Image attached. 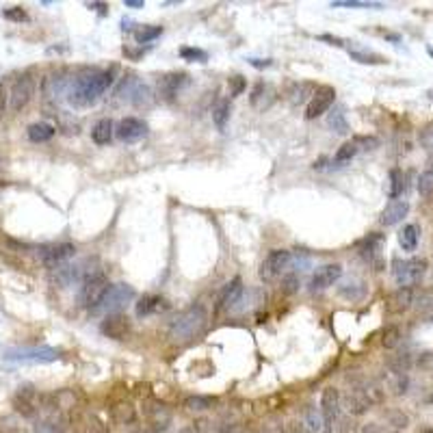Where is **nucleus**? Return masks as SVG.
I'll use <instances>...</instances> for the list:
<instances>
[{
  "label": "nucleus",
  "instance_id": "bf43d9fd",
  "mask_svg": "<svg viewBox=\"0 0 433 433\" xmlns=\"http://www.w3.org/2000/svg\"><path fill=\"white\" fill-rule=\"evenodd\" d=\"M178 433H197V431H195V427H182Z\"/></svg>",
  "mask_w": 433,
  "mask_h": 433
},
{
  "label": "nucleus",
  "instance_id": "6e6552de",
  "mask_svg": "<svg viewBox=\"0 0 433 433\" xmlns=\"http://www.w3.org/2000/svg\"><path fill=\"white\" fill-rule=\"evenodd\" d=\"M35 96V78L31 74H22L15 78L9 91V108L13 113H20L22 108H27V104Z\"/></svg>",
  "mask_w": 433,
  "mask_h": 433
},
{
  "label": "nucleus",
  "instance_id": "13d9d810",
  "mask_svg": "<svg viewBox=\"0 0 433 433\" xmlns=\"http://www.w3.org/2000/svg\"><path fill=\"white\" fill-rule=\"evenodd\" d=\"M425 173H431V176H433V156L427 161V169H425Z\"/></svg>",
  "mask_w": 433,
  "mask_h": 433
},
{
  "label": "nucleus",
  "instance_id": "b1692460",
  "mask_svg": "<svg viewBox=\"0 0 433 433\" xmlns=\"http://www.w3.org/2000/svg\"><path fill=\"white\" fill-rule=\"evenodd\" d=\"M161 310H165V301L158 294H143L139 304H136V316H150Z\"/></svg>",
  "mask_w": 433,
  "mask_h": 433
},
{
  "label": "nucleus",
  "instance_id": "c9c22d12",
  "mask_svg": "<svg viewBox=\"0 0 433 433\" xmlns=\"http://www.w3.org/2000/svg\"><path fill=\"white\" fill-rule=\"evenodd\" d=\"M327 124H329V128H334L338 134H347V132H349V124H347V120H345V111H343V108L332 111Z\"/></svg>",
  "mask_w": 433,
  "mask_h": 433
},
{
  "label": "nucleus",
  "instance_id": "5701e85b",
  "mask_svg": "<svg viewBox=\"0 0 433 433\" xmlns=\"http://www.w3.org/2000/svg\"><path fill=\"white\" fill-rule=\"evenodd\" d=\"M338 292L349 301H360L364 297V292H367V286H364V282L357 278H349L338 286Z\"/></svg>",
  "mask_w": 433,
  "mask_h": 433
},
{
  "label": "nucleus",
  "instance_id": "3c124183",
  "mask_svg": "<svg viewBox=\"0 0 433 433\" xmlns=\"http://www.w3.org/2000/svg\"><path fill=\"white\" fill-rule=\"evenodd\" d=\"M420 141L427 150H433V128H427L420 136Z\"/></svg>",
  "mask_w": 433,
  "mask_h": 433
},
{
  "label": "nucleus",
  "instance_id": "0e129e2a",
  "mask_svg": "<svg viewBox=\"0 0 433 433\" xmlns=\"http://www.w3.org/2000/svg\"><path fill=\"white\" fill-rule=\"evenodd\" d=\"M136 433H145V431H136Z\"/></svg>",
  "mask_w": 433,
  "mask_h": 433
},
{
  "label": "nucleus",
  "instance_id": "f3484780",
  "mask_svg": "<svg viewBox=\"0 0 433 433\" xmlns=\"http://www.w3.org/2000/svg\"><path fill=\"white\" fill-rule=\"evenodd\" d=\"M74 433H108L106 423L94 412H76L72 416Z\"/></svg>",
  "mask_w": 433,
  "mask_h": 433
},
{
  "label": "nucleus",
  "instance_id": "7c9ffc66",
  "mask_svg": "<svg viewBox=\"0 0 433 433\" xmlns=\"http://www.w3.org/2000/svg\"><path fill=\"white\" fill-rule=\"evenodd\" d=\"M217 405V399L213 397H201V395H193L185 399V407L189 412H206V409H213Z\"/></svg>",
  "mask_w": 433,
  "mask_h": 433
},
{
  "label": "nucleus",
  "instance_id": "72a5a7b5",
  "mask_svg": "<svg viewBox=\"0 0 433 433\" xmlns=\"http://www.w3.org/2000/svg\"><path fill=\"white\" fill-rule=\"evenodd\" d=\"M316 94V89L312 83H301V85H294V89L290 91V102L292 106H297V104H304L308 96H314Z\"/></svg>",
  "mask_w": 433,
  "mask_h": 433
},
{
  "label": "nucleus",
  "instance_id": "f8f14e48",
  "mask_svg": "<svg viewBox=\"0 0 433 433\" xmlns=\"http://www.w3.org/2000/svg\"><path fill=\"white\" fill-rule=\"evenodd\" d=\"M334 100H336V89H334V87H329V85L316 87V94L310 98L308 108H306V120L321 118L323 113L329 111V106L334 104Z\"/></svg>",
  "mask_w": 433,
  "mask_h": 433
},
{
  "label": "nucleus",
  "instance_id": "de8ad7c7",
  "mask_svg": "<svg viewBox=\"0 0 433 433\" xmlns=\"http://www.w3.org/2000/svg\"><path fill=\"white\" fill-rule=\"evenodd\" d=\"M418 191L420 195H429L433 191V176L431 173H423L418 180Z\"/></svg>",
  "mask_w": 433,
  "mask_h": 433
},
{
  "label": "nucleus",
  "instance_id": "603ef678",
  "mask_svg": "<svg viewBox=\"0 0 433 433\" xmlns=\"http://www.w3.org/2000/svg\"><path fill=\"white\" fill-rule=\"evenodd\" d=\"M7 100H9V96L5 94V87H3V83H0V120L5 118V108H7Z\"/></svg>",
  "mask_w": 433,
  "mask_h": 433
},
{
  "label": "nucleus",
  "instance_id": "1a4fd4ad",
  "mask_svg": "<svg viewBox=\"0 0 433 433\" xmlns=\"http://www.w3.org/2000/svg\"><path fill=\"white\" fill-rule=\"evenodd\" d=\"M76 254V247L72 243H57L39 249V258L48 269H59L67 264V260H72Z\"/></svg>",
  "mask_w": 433,
  "mask_h": 433
},
{
  "label": "nucleus",
  "instance_id": "052dcab7",
  "mask_svg": "<svg viewBox=\"0 0 433 433\" xmlns=\"http://www.w3.org/2000/svg\"><path fill=\"white\" fill-rule=\"evenodd\" d=\"M416 433H433V429H431V427H420Z\"/></svg>",
  "mask_w": 433,
  "mask_h": 433
},
{
  "label": "nucleus",
  "instance_id": "c85d7f7f",
  "mask_svg": "<svg viewBox=\"0 0 433 433\" xmlns=\"http://www.w3.org/2000/svg\"><path fill=\"white\" fill-rule=\"evenodd\" d=\"M113 132H115L113 122L111 120H100L94 126V130H91V139H94V143H98V145H106L113 139Z\"/></svg>",
  "mask_w": 433,
  "mask_h": 433
},
{
  "label": "nucleus",
  "instance_id": "39448f33",
  "mask_svg": "<svg viewBox=\"0 0 433 433\" xmlns=\"http://www.w3.org/2000/svg\"><path fill=\"white\" fill-rule=\"evenodd\" d=\"M392 273H395V280L401 288H412L423 280V276L427 273V260H423V258L395 260L392 262Z\"/></svg>",
  "mask_w": 433,
  "mask_h": 433
},
{
  "label": "nucleus",
  "instance_id": "e2e57ef3",
  "mask_svg": "<svg viewBox=\"0 0 433 433\" xmlns=\"http://www.w3.org/2000/svg\"><path fill=\"white\" fill-rule=\"evenodd\" d=\"M429 55H431V57H433V50H429Z\"/></svg>",
  "mask_w": 433,
  "mask_h": 433
},
{
  "label": "nucleus",
  "instance_id": "f704fd0d",
  "mask_svg": "<svg viewBox=\"0 0 433 433\" xmlns=\"http://www.w3.org/2000/svg\"><path fill=\"white\" fill-rule=\"evenodd\" d=\"M403 191H405V173H403L401 169H392V171H390V189H388V195H390L392 199H397V197L403 195Z\"/></svg>",
  "mask_w": 433,
  "mask_h": 433
},
{
  "label": "nucleus",
  "instance_id": "9d476101",
  "mask_svg": "<svg viewBox=\"0 0 433 433\" xmlns=\"http://www.w3.org/2000/svg\"><path fill=\"white\" fill-rule=\"evenodd\" d=\"M143 412H145V418H148V425H150L152 433H167L169 431V427L173 423V416H171L167 405L158 403V401H148L145 407H143Z\"/></svg>",
  "mask_w": 433,
  "mask_h": 433
},
{
  "label": "nucleus",
  "instance_id": "4468645a",
  "mask_svg": "<svg viewBox=\"0 0 433 433\" xmlns=\"http://www.w3.org/2000/svg\"><path fill=\"white\" fill-rule=\"evenodd\" d=\"M115 134L118 139L124 141V143H134L143 139V136L148 134V124L139 118H124L120 120L118 128H115Z\"/></svg>",
  "mask_w": 433,
  "mask_h": 433
},
{
  "label": "nucleus",
  "instance_id": "09e8293b",
  "mask_svg": "<svg viewBox=\"0 0 433 433\" xmlns=\"http://www.w3.org/2000/svg\"><path fill=\"white\" fill-rule=\"evenodd\" d=\"M355 145L360 148V145H364V150H375L377 145H379V141L375 139V136H355Z\"/></svg>",
  "mask_w": 433,
  "mask_h": 433
},
{
  "label": "nucleus",
  "instance_id": "ea45409f",
  "mask_svg": "<svg viewBox=\"0 0 433 433\" xmlns=\"http://www.w3.org/2000/svg\"><path fill=\"white\" fill-rule=\"evenodd\" d=\"M399 343H401V332H399V327H385L383 334H381V345H383L385 349H395V347H399Z\"/></svg>",
  "mask_w": 433,
  "mask_h": 433
},
{
  "label": "nucleus",
  "instance_id": "423d86ee",
  "mask_svg": "<svg viewBox=\"0 0 433 433\" xmlns=\"http://www.w3.org/2000/svg\"><path fill=\"white\" fill-rule=\"evenodd\" d=\"M290 260H292V254L288 252V249H273V252H269V256L260 264V280L264 284L280 280L286 273Z\"/></svg>",
  "mask_w": 433,
  "mask_h": 433
},
{
  "label": "nucleus",
  "instance_id": "49530a36",
  "mask_svg": "<svg viewBox=\"0 0 433 433\" xmlns=\"http://www.w3.org/2000/svg\"><path fill=\"white\" fill-rule=\"evenodd\" d=\"M245 87H247V83H245L243 76H232L230 78V94H232V98L241 96L243 91H245Z\"/></svg>",
  "mask_w": 433,
  "mask_h": 433
},
{
  "label": "nucleus",
  "instance_id": "a211bd4d",
  "mask_svg": "<svg viewBox=\"0 0 433 433\" xmlns=\"http://www.w3.org/2000/svg\"><path fill=\"white\" fill-rule=\"evenodd\" d=\"M241 294H243V282L241 278H234L232 282H227L221 292H219V297H217V306H215V312H221V310H230L239 304L241 299Z\"/></svg>",
  "mask_w": 433,
  "mask_h": 433
},
{
  "label": "nucleus",
  "instance_id": "4c0bfd02",
  "mask_svg": "<svg viewBox=\"0 0 433 433\" xmlns=\"http://www.w3.org/2000/svg\"><path fill=\"white\" fill-rule=\"evenodd\" d=\"M161 33H163V27H141L134 31V39L136 43H150L156 37H161Z\"/></svg>",
  "mask_w": 433,
  "mask_h": 433
},
{
  "label": "nucleus",
  "instance_id": "2f4dec72",
  "mask_svg": "<svg viewBox=\"0 0 433 433\" xmlns=\"http://www.w3.org/2000/svg\"><path fill=\"white\" fill-rule=\"evenodd\" d=\"M412 304V288H399L392 297H390V310L395 312H403Z\"/></svg>",
  "mask_w": 433,
  "mask_h": 433
},
{
  "label": "nucleus",
  "instance_id": "864d4df0",
  "mask_svg": "<svg viewBox=\"0 0 433 433\" xmlns=\"http://www.w3.org/2000/svg\"><path fill=\"white\" fill-rule=\"evenodd\" d=\"M87 7H89V9H96V11H100L102 15H106V13H108V5H106V3H89Z\"/></svg>",
  "mask_w": 433,
  "mask_h": 433
},
{
  "label": "nucleus",
  "instance_id": "393cba45",
  "mask_svg": "<svg viewBox=\"0 0 433 433\" xmlns=\"http://www.w3.org/2000/svg\"><path fill=\"white\" fill-rule=\"evenodd\" d=\"M349 57L353 61H357V63H364V65H381V63H385V59L381 55H377L373 50H367V48H360L355 41L349 45Z\"/></svg>",
  "mask_w": 433,
  "mask_h": 433
},
{
  "label": "nucleus",
  "instance_id": "680f3d73",
  "mask_svg": "<svg viewBox=\"0 0 433 433\" xmlns=\"http://www.w3.org/2000/svg\"><path fill=\"white\" fill-rule=\"evenodd\" d=\"M245 433H258V431H245Z\"/></svg>",
  "mask_w": 433,
  "mask_h": 433
},
{
  "label": "nucleus",
  "instance_id": "0eeeda50",
  "mask_svg": "<svg viewBox=\"0 0 433 433\" xmlns=\"http://www.w3.org/2000/svg\"><path fill=\"white\" fill-rule=\"evenodd\" d=\"M61 357V351L52 349V347H20V349H9L5 353L7 362H22V364H48V362H57Z\"/></svg>",
  "mask_w": 433,
  "mask_h": 433
},
{
  "label": "nucleus",
  "instance_id": "69168bd1",
  "mask_svg": "<svg viewBox=\"0 0 433 433\" xmlns=\"http://www.w3.org/2000/svg\"><path fill=\"white\" fill-rule=\"evenodd\" d=\"M15 433H22V431H15Z\"/></svg>",
  "mask_w": 433,
  "mask_h": 433
},
{
  "label": "nucleus",
  "instance_id": "ddd939ff",
  "mask_svg": "<svg viewBox=\"0 0 433 433\" xmlns=\"http://www.w3.org/2000/svg\"><path fill=\"white\" fill-rule=\"evenodd\" d=\"M340 276H343V267H340V264H323V267H318L312 273L308 286H310L312 292L327 290L329 286H334L340 280Z\"/></svg>",
  "mask_w": 433,
  "mask_h": 433
},
{
  "label": "nucleus",
  "instance_id": "58836bf2",
  "mask_svg": "<svg viewBox=\"0 0 433 433\" xmlns=\"http://www.w3.org/2000/svg\"><path fill=\"white\" fill-rule=\"evenodd\" d=\"M357 145H355V141H347V143H343L338 148V152H336V156H334V161L338 163V165H343V163H349L351 158L357 154Z\"/></svg>",
  "mask_w": 433,
  "mask_h": 433
},
{
  "label": "nucleus",
  "instance_id": "20e7f679",
  "mask_svg": "<svg viewBox=\"0 0 433 433\" xmlns=\"http://www.w3.org/2000/svg\"><path fill=\"white\" fill-rule=\"evenodd\" d=\"M134 299V288L128 284H111V288L106 290L104 299L91 310L94 314H115L120 312L126 304H130Z\"/></svg>",
  "mask_w": 433,
  "mask_h": 433
},
{
  "label": "nucleus",
  "instance_id": "f03ea898",
  "mask_svg": "<svg viewBox=\"0 0 433 433\" xmlns=\"http://www.w3.org/2000/svg\"><path fill=\"white\" fill-rule=\"evenodd\" d=\"M208 323V314L201 306H191L182 314L173 318V323L169 325V340L176 345H187L191 340H195Z\"/></svg>",
  "mask_w": 433,
  "mask_h": 433
},
{
  "label": "nucleus",
  "instance_id": "cd10ccee",
  "mask_svg": "<svg viewBox=\"0 0 433 433\" xmlns=\"http://www.w3.org/2000/svg\"><path fill=\"white\" fill-rule=\"evenodd\" d=\"M111 416H113V420H115L118 425H130V423H134L136 412H134L132 403L122 401V403H115V405L111 407Z\"/></svg>",
  "mask_w": 433,
  "mask_h": 433
},
{
  "label": "nucleus",
  "instance_id": "c03bdc74",
  "mask_svg": "<svg viewBox=\"0 0 433 433\" xmlns=\"http://www.w3.org/2000/svg\"><path fill=\"white\" fill-rule=\"evenodd\" d=\"M362 433H399L395 427L390 425H379V423H369L362 427Z\"/></svg>",
  "mask_w": 433,
  "mask_h": 433
},
{
  "label": "nucleus",
  "instance_id": "8fccbe9b",
  "mask_svg": "<svg viewBox=\"0 0 433 433\" xmlns=\"http://www.w3.org/2000/svg\"><path fill=\"white\" fill-rule=\"evenodd\" d=\"M286 433H310V431H308V427H306L304 423L292 420V423H288V427H286Z\"/></svg>",
  "mask_w": 433,
  "mask_h": 433
},
{
  "label": "nucleus",
  "instance_id": "37998d69",
  "mask_svg": "<svg viewBox=\"0 0 433 433\" xmlns=\"http://www.w3.org/2000/svg\"><path fill=\"white\" fill-rule=\"evenodd\" d=\"M332 7H367V9H381V3H360V0H336Z\"/></svg>",
  "mask_w": 433,
  "mask_h": 433
},
{
  "label": "nucleus",
  "instance_id": "6e6d98bb",
  "mask_svg": "<svg viewBox=\"0 0 433 433\" xmlns=\"http://www.w3.org/2000/svg\"><path fill=\"white\" fill-rule=\"evenodd\" d=\"M249 63H252L254 67H269V65H271V59H264V61H260V59H249Z\"/></svg>",
  "mask_w": 433,
  "mask_h": 433
},
{
  "label": "nucleus",
  "instance_id": "a19ab883",
  "mask_svg": "<svg viewBox=\"0 0 433 433\" xmlns=\"http://www.w3.org/2000/svg\"><path fill=\"white\" fill-rule=\"evenodd\" d=\"M180 57L185 59V61H193V63L208 61V52H206V50H201V48H189V45L180 48Z\"/></svg>",
  "mask_w": 433,
  "mask_h": 433
},
{
  "label": "nucleus",
  "instance_id": "412c9836",
  "mask_svg": "<svg viewBox=\"0 0 433 433\" xmlns=\"http://www.w3.org/2000/svg\"><path fill=\"white\" fill-rule=\"evenodd\" d=\"M345 405H347V409H349V414L362 416L364 412H369L373 403L369 401V397L364 395V390L357 385V388L349 390V395H347V399H345Z\"/></svg>",
  "mask_w": 433,
  "mask_h": 433
},
{
  "label": "nucleus",
  "instance_id": "aec40b11",
  "mask_svg": "<svg viewBox=\"0 0 433 433\" xmlns=\"http://www.w3.org/2000/svg\"><path fill=\"white\" fill-rule=\"evenodd\" d=\"M321 412L325 420L332 425L340 416V392L336 388H325L321 395Z\"/></svg>",
  "mask_w": 433,
  "mask_h": 433
},
{
  "label": "nucleus",
  "instance_id": "a18cd8bd",
  "mask_svg": "<svg viewBox=\"0 0 433 433\" xmlns=\"http://www.w3.org/2000/svg\"><path fill=\"white\" fill-rule=\"evenodd\" d=\"M3 15H5L7 20H11V22H27V20H29L27 11L22 9V7H11V9H5V11H3Z\"/></svg>",
  "mask_w": 433,
  "mask_h": 433
},
{
  "label": "nucleus",
  "instance_id": "5fc2aeb1",
  "mask_svg": "<svg viewBox=\"0 0 433 433\" xmlns=\"http://www.w3.org/2000/svg\"><path fill=\"white\" fill-rule=\"evenodd\" d=\"M126 7H130V9H143V0H126V3H124Z\"/></svg>",
  "mask_w": 433,
  "mask_h": 433
},
{
  "label": "nucleus",
  "instance_id": "79ce46f5",
  "mask_svg": "<svg viewBox=\"0 0 433 433\" xmlns=\"http://www.w3.org/2000/svg\"><path fill=\"white\" fill-rule=\"evenodd\" d=\"M385 420H388V425L395 427L397 431H399V429H405L407 423H409V418H407L403 412H399V409H390V412H385Z\"/></svg>",
  "mask_w": 433,
  "mask_h": 433
},
{
  "label": "nucleus",
  "instance_id": "473e14b6",
  "mask_svg": "<svg viewBox=\"0 0 433 433\" xmlns=\"http://www.w3.org/2000/svg\"><path fill=\"white\" fill-rule=\"evenodd\" d=\"M412 367V355L409 353H397L388 360V369L395 373V375H405Z\"/></svg>",
  "mask_w": 433,
  "mask_h": 433
},
{
  "label": "nucleus",
  "instance_id": "6ab92c4d",
  "mask_svg": "<svg viewBox=\"0 0 433 433\" xmlns=\"http://www.w3.org/2000/svg\"><path fill=\"white\" fill-rule=\"evenodd\" d=\"M310 433H332V425L325 420L323 412H321V407H316V405H306L304 409V420H301Z\"/></svg>",
  "mask_w": 433,
  "mask_h": 433
},
{
  "label": "nucleus",
  "instance_id": "c756f323",
  "mask_svg": "<svg viewBox=\"0 0 433 433\" xmlns=\"http://www.w3.org/2000/svg\"><path fill=\"white\" fill-rule=\"evenodd\" d=\"M230 111H232V106H230V100L227 98H219L217 104L213 106V122L219 130H223L227 120H230Z\"/></svg>",
  "mask_w": 433,
  "mask_h": 433
},
{
  "label": "nucleus",
  "instance_id": "4d7b16f0",
  "mask_svg": "<svg viewBox=\"0 0 433 433\" xmlns=\"http://www.w3.org/2000/svg\"><path fill=\"white\" fill-rule=\"evenodd\" d=\"M321 39H325V41H332V45H343V39H340V37H332V35H321Z\"/></svg>",
  "mask_w": 433,
  "mask_h": 433
},
{
  "label": "nucleus",
  "instance_id": "bb28decb",
  "mask_svg": "<svg viewBox=\"0 0 433 433\" xmlns=\"http://www.w3.org/2000/svg\"><path fill=\"white\" fill-rule=\"evenodd\" d=\"M55 126L48 124V122H37V124H31L27 134H29V139L33 143H45V141H50L52 136H55Z\"/></svg>",
  "mask_w": 433,
  "mask_h": 433
},
{
  "label": "nucleus",
  "instance_id": "e433bc0d",
  "mask_svg": "<svg viewBox=\"0 0 433 433\" xmlns=\"http://www.w3.org/2000/svg\"><path fill=\"white\" fill-rule=\"evenodd\" d=\"M33 433H65V427L55 418H43L35 423Z\"/></svg>",
  "mask_w": 433,
  "mask_h": 433
},
{
  "label": "nucleus",
  "instance_id": "f257e3e1",
  "mask_svg": "<svg viewBox=\"0 0 433 433\" xmlns=\"http://www.w3.org/2000/svg\"><path fill=\"white\" fill-rule=\"evenodd\" d=\"M113 78H115V70H96L76 76L67 87V100L76 108L96 104L104 96V91L113 85Z\"/></svg>",
  "mask_w": 433,
  "mask_h": 433
},
{
  "label": "nucleus",
  "instance_id": "dca6fc26",
  "mask_svg": "<svg viewBox=\"0 0 433 433\" xmlns=\"http://www.w3.org/2000/svg\"><path fill=\"white\" fill-rule=\"evenodd\" d=\"M100 332L106 336V338H113V340H124L128 334H130V318L122 312H115V314H106L104 321L100 325Z\"/></svg>",
  "mask_w": 433,
  "mask_h": 433
},
{
  "label": "nucleus",
  "instance_id": "4be33fe9",
  "mask_svg": "<svg viewBox=\"0 0 433 433\" xmlns=\"http://www.w3.org/2000/svg\"><path fill=\"white\" fill-rule=\"evenodd\" d=\"M407 213H409V204H407V201H403V199H392L388 206L383 208L379 221H381L383 225H395V223H399Z\"/></svg>",
  "mask_w": 433,
  "mask_h": 433
},
{
  "label": "nucleus",
  "instance_id": "2eb2a0df",
  "mask_svg": "<svg viewBox=\"0 0 433 433\" xmlns=\"http://www.w3.org/2000/svg\"><path fill=\"white\" fill-rule=\"evenodd\" d=\"M187 85H189V74H185V72H169V74L161 76V80H158V96H161L163 100H167V102H171Z\"/></svg>",
  "mask_w": 433,
  "mask_h": 433
},
{
  "label": "nucleus",
  "instance_id": "9b49d317",
  "mask_svg": "<svg viewBox=\"0 0 433 433\" xmlns=\"http://www.w3.org/2000/svg\"><path fill=\"white\" fill-rule=\"evenodd\" d=\"M13 407H15V412L24 418H35L41 409V397L35 388H31V385H24V388H20L13 395Z\"/></svg>",
  "mask_w": 433,
  "mask_h": 433
},
{
  "label": "nucleus",
  "instance_id": "7ed1b4c3",
  "mask_svg": "<svg viewBox=\"0 0 433 433\" xmlns=\"http://www.w3.org/2000/svg\"><path fill=\"white\" fill-rule=\"evenodd\" d=\"M108 288H111V282L102 271L91 273V276L78 288V306L87 308V310H94L104 299V294H106Z\"/></svg>",
  "mask_w": 433,
  "mask_h": 433
},
{
  "label": "nucleus",
  "instance_id": "a878e982",
  "mask_svg": "<svg viewBox=\"0 0 433 433\" xmlns=\"http://www.w3.org/2000/svg\"><path fill=\"white\" fill-rule=\"evenodd\" d=\"M418 239H420V227L416 223L405 225L399 232V245L403 247V252H414L418 247Z\"/></svg>",
  "mask_w": 433,
  "mask_h": 433
}]
</instances>
